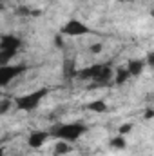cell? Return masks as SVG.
<instances>
[{
    "label": "cell",
    "mask_w": 154,
    "mask_h": 156,
    "mask_svg": "<svg viewBox=\"0 0 154 156\" xmlns=\"http://www.w3.org/2000/svg\"><path fill=\"white\" fill-rule=\"evenodd\" d=\"M85 133H87V125H83L82 122H71V123L54 125L49 131V136H53L56 140H62V142H67V144H73L78 138H82Z\"/></svg>",
    "instance_id": "cell-1"
},
{
    "label": "cell",
    "mask_w": 154,
    "mask_h": 156,
    "mask_svg": "<svg viewBox=\"0 0 154 156\" xmlns=\"http://www.w3.org/2000/svg\"><path fill=\"white\" fill-rule=\"evenodd\" d=\"M76 76L80 80H93V82H98V83H103L107 80H111L113 76V66L103 62V64H93L85 69H80L76 71Z\"/></svg>",
    "instance_id": "cell-2"
},
{
    "label": "cell",
    "mask_w": 154,
    "mask_h": 156,
    "mask_svg": "<svg viewBox=\"0 0 154 156\" xmlns=\"http://www.w3.org/2000/svg\"><path fill=\"white\" fill-rule=\"evenodd\" d=\"M47 93H49V89H45V87L37 89V91H33V93H29V94L18 96V98L15 100V105H16V109H20V111L31 113V111H35L40 105V102L47 96Z\"/></svg>",
    "instance_id": "cell-3"
},
{
    "label": "cell",
    "mask_w": 154,
    "mask_h": 156,
    "mask_svg": "<svg viewBox=\"0 0 154 156\" xmlns=\"http://www.w3.org/2000/svg\"><path fill=\"white\" fill-rule=\"evenodd\" d=\"M26 71H27V66H24V64H20V66H15V64L0 66V87L9 85L15 78H18L20 75H24Z\"/></svg>",
    "instance_id": "cell-4"
},
{
    "label": "cell",
    "mask_w": 154,
    "mask_h": 156,
    "mask_svg": "<svg viewBox=\"0 0 154 156\" xmlns=\"http://www.w3.org/2000/svg\"><path fill=\"white\" fill-rule=\"evenodd\" d=\"M62 33H64L65 37H82V35H89L91 29H89L83 22H80V20H76V18H73V20H67V24L64 26Z\"/></svg>",
    "instance_id": "cell-5"
},
{
    "label": "cell",
    "mask_w": 154,
    "mask_h": 156,
    "mask_svg": "<svg viewBox=\"0 0 154 156\" xmlns=\"http://www.w3.org/2000/svg\"><path fill=\"white\" fill-rule=\"evenodd\" d=\"M22 45V38L16 35H2L0 37V49H11V51H18Z\"/></svg>",
    "instance_id": "cell-6"
},
{
    "label": "cell",
    "mask_w": 154,
    "mask_h": 156,
    "mask_svg": "<svg viewBox=\"0 0 154 156\" xmlns=\"http://www.w3.org/2000/svg\"><path fill=\"white\" fill-rule=\"evenodd\" d=\"M49 138V133L47 131H35V133H31L29 134V140H27V144H29V147L31 149H40L44 144H45V140Z\"/></svg>",
    "instance_id": "cell-7"
},
{
    "label": "cell",
    "mask_w": 154,
    "mask_h": 156,
    "mask_svg": "<svg viewBox=\"0 0 154 156\" xmlns=\"http://www.w3.org/2000/svg\"><path fill=\"white\" fill-rule=\"evenodd\" d=\"M145 66H147L145 60H131V62L127 64V71H129L131 76H140V75L143 73Z\"/></svg>",
    "instance_id": "cell-8"
},
{
    "label": "cell",
    "mask_w": 154,
    "mask_h": 156,
    "mask_svg": "<svg viewBox=\"0 0 154 156\" xmlns=\"http://www.w3.org/2000/svg\"><path fill=\"white\" fill-rule=\"evenodd\" d=\"M18 55V51H11V49H0V66L9 64L15 56Z\"/></svg>",
    "instance_id": "cell-9"
},
{
    "label": "cell",
    "mask_w": 154,
    "mask_h": 156,
    "mask_svg": "<svg viewBox=\"0 0 154 156\" xmlns=\"http://www.w3.org/2000/svg\"><path fill=\"white\" fill-rule=\"evenodd\" d=\"M87 109L89 111H94V113H105L107 111V104L103 100H94V102H91L87 105Z\"/></svg>",
    "instance_id": "cell-10"
},
{
    "label": "cell",
    "mask_w": 154,
    "mask_h": 156,
    "mask_svg": "<svg viewBox=\"0 0 154 156\" xmlns=\"http://www.w3.org/2000/svg\"><path fill=\"white\" fill-rule=\"evenodd\" d=\"M71 153V144H67V142H58L56 145H54V154L56 156H62V154H69Z\"/></svg>",
    "instance_id": "cell-11"
},
{
    "label": "cell",
    "mask_w": 154,
    "mask_h": 156,
    "mask_svg": "<svg viewBox=\"0 0 154 156\" xmlns=\"http://www.w3.org/2000/svg\"><path fill=\"white\" fill-rule=\"evenodd\" d=\"M114 78H116V80H114V83H116V85H121V83H125V82H127V80L131 78V75H129L127 67H120Z\"/></svg>",
    "instance_id": "cell-12"
},
{
    "label": "cell",
    "mask_w": 154,
    "mask_h": 156,
    "mask_svg": "<svg viewBox=\"0 0 154 156\" xmlns=\"http://www.w3.org/2000/svg\"><path fill=\"white\" fill-rule=\"evenodd\" d=\"M111 147H113V149H118V151L125 149V147H127V140H125V136H121V134L114 136V138L111 140Z\"/></svg>",
    "instance_id": "cell-13"
},
{
    "label": "cell",
    "mask_w": 154,
    "mask_h": 156,
    "mask_svg": "<svg viewBox=\"0 0 154 156\" xmlns=\"http://www.w3.org/2000/svg\"><path fill=\"white\" fill-rule=\"evenodd\" d=\"M131 129H132V123H123V125H120V134H121V136H125Z\"/></svg>",
    "instance_id": "cell-14"
},
{
    "label": "cell",
    "mask_w": 154,
    "mask_h": 156,
    "mask_svg": "<svg viewBox=\"0 0 154 156\" xmlns=\"http://www.w3.org/2000/svg\"><path fill=\"white\" fill-rule=\"evenodd\" d=\"M9 105H11V102H9V100H4V102H0V115H2V113H5V111L9 109Z\"/></svg>",
    "instance_id": "cell-15"
},
{
    "label": "cell",
    "mask_w": 154,
    "mask_h": 156,
    "mask_svg": "<svg viewBox=\"0 0 154 156\" xmlns=\"http://www.w3.org/2000/svg\"><path fill=\"white\" fill-rule=\"evenodd\" d=\"M102 51V44H93L91 45V53H100Z\"/></svg>",
    "instance_id": "cell-16"
},
{
    "label": "cell",
    "mask_w": 154,
    "mask_h": 156,
    "mask_svg": "<svg viewBox=\"0 0 154 156\" xmlns=\"http://www.w3.org/2000/svg\"><path fill=\"white\" fill-rule=\"evenodd\" d=\"M120 2H134V0H120Z\"/></svg>",
    "instance_id": "cell-17"
},
{
    "label": "cell",
    "mask_w": 154,
    "mask_h": 156,
    "mask_svg": "<svg viewBox=\"0 0 154 156\" xmlns=\"http://www.w3.org/2000/svg\"><path fill=\"white\" fill-rule=\"evenodd\" d=\"M0 156H4V149H0Z\"/></svg>",
    "instance_id": "cell-18"
}]
</instances>
